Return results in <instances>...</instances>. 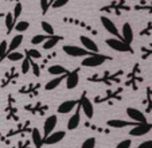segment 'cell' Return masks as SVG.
I'll return each mask as SVG.
<instances>
[{
	"label": "cell",
	"instance_id": "cell-19",
	"mask_svg": "<svg viewBox=\"0 0 152 148\" xmlns=\"http://www.w3.org/2000/svg\"><path fill=\"white\" fill-rule=\"evenodd\" d=\"M66 77H67V74H63V75H58V77H54L53 80H50L49 82L45 85V90L51 92V90H54V89H57L58 86H59L63 82V81L66 80Z\"/></svg>",
	"mask_w": 152,
	"mask_h": 148
},
{
	"label": "cell",
	"instance_id": "cell-32",
	"mask_svg": "<svg viewBox=\"0 0 152 148\" xmlns=\"http://www.w3.org/2000/svg\"><path fill=\"white\" fill-rule=\"evenodd\" d=\"M40 27H42V30L46 32V34H49V35H55L54 27H53L49 22H46V20H42V23H40Z\"/></svg>",
	"mask_w": 152,
	"mask_h": 148
},
{
	"label": "cell",
	"instance_id": "cell-28",
	"mask_svg": "<svg viewBox=\"0 0 152 148\" xmlns=\"http://www.w3.org/2000/svg\"><path fill=\"white\" fill-rule=\"evenodd\" d=\"M8 55V42L6 39H3L0 42V62H3Z\"/></svg>",
	"mask_w": 152,
	"mask_h": 148
},
{
	"label": "cell",
	"instance_id": "cell-2",
	"mask_svg": "<svg viewBox=\"0 0 152 148\" xmlns=\"http://www.w3.org/2000/svg\"><path fill=\"white\" fill-rule=\"evenodd\" d=\"M112 57L105 54H100V53H93L89 57H85L81 62V66L82 67H97V66H101L102 63H105L106 61H110Z\"/></svg>",
	"mask_w": 152,
	"mask_h": 148
},
{
	"label": "cell",
	"instance_id": "cell-7",
	"mask_svg": "<svg viewBox=\"0 0 152 148\" xmlns=\"http://www.w3.org/2000/svg\"><path fill=\"white\" fill-rule=\"evenodd\" d=\"M80 106H81L82 112L85 113V116L88 117V119H92V117L94 116V106H93L92 101L88 98L86 92H83L80 97Z\"/></svg>",
	"mask_w": 152,
	"mask_h": 148
},
{
	"label": "cell",
	"instance_id": "cell-9",
	"mask_svg": "<svg viewBox=\"0 0 152 148\" xmlns=\"http://www.w3.org/2000/svg\"><path fill=\"white\" fill-rule=\"evenodd\" d=\"M151 129H152V124H149V122H137L135 127L131 128L129 135L133 137H140V136L147 135Z\"/></svg>",
	"mask_w": 152,
	"mask_h": 148
},
{
	"label": "cell",
	"instance_id": "cell-5",
	"mask_svg": "<svg viewBox=\"0 0 152 148\" xmlns=\"http://www.w3.org/2000/svg\"><path fill=\"white\" fill-rule=\"evenodd\" d=\"M63 23H67V24H73V26H77V27H81V29L86 30L88 32H90L92 35H97L98 31L92 26L86 20H82V19H78V18H72V16H63L62 18Z\"/></svg>",
	"mask_w": 152,
	"mask_h": 148
},
{
	"label": "cell",
	"instance_id": "cell-40",
	"mask_svg": "<svg viewBox=\"0 0 152 148\" xmlns=\"http://www.w3.org/2000/svg\"><path fill=\"white\" fill-rule=\"evenodd\" d=\"M131 147H132V140L131 139H125L116 145V148H131Z\"/></svg>",
	"mask_w": 152,
	"mask_h": 148
},
{
	"label": "cell",
	"instance_id": "cell-33",
	"mask_svg": "<svg viewBox=\"0 0 152 148\" xmlns=\"http://www.w3.org/2000/svg\"><path fill=\"white\" fill-rule=\"evenodd\" d=\"M22 12H23V4H22V1H18V3H15V7H14V18L15 20L18 22V19L20 18V15H22Z\"/></svg>",
	"mask_w": 152,
	"mask_h": 148
},
{
	"label": "cell",
	"instance_id": "cell-4",
	"mask_svg": "<svg viewBox=\"0 0 152 148\" xmlns=\"http://www.w3.org/2000/svg\"><path fill=\"white\" fill-rule=\"evenodd\" d=\"M65 54L69 55V57H73V58H85V57H89L92 55L93 53L86 50L85 47H80V46H74V45H66L63 46L62 48Z\"/></svg>",
	"mask_w": 152,
	"mask_h": 148
},
{
	"label": "cell",
	"instance_id": "cell-18",
	"mask_svg": "<svg viewBox=\"0 0 152 148\" xmlns=\"http://www.w3.org/2000/svg\"><path fill=\"white\" fill-rule=\"evenodd\" d=\"M80 42L82 45V47H85L86 50H89L92 53H98V45L88 35H81L80 37Z\"/></svg>",
	"mask_w": 152,
	"mask_h": 148
},
{
	"label": "cell",
	"instance_id": "cell-43",
	"mask_svg": "<svg viewBox=\"0 0 152 148\" xmlns=\"http://www.w3.org/2000/svg\"><path fill=\"white\" fill-rule=\"evenodd\" d=\"M6 16V14H3V12H0V19H1V18H4Z\"/></svg>",
	"mask_w": 152,
	"mask_h": 148
},
{
	"label": "cell",
	"instance_id": "cell-21",
	"mask_svg": "<svg viewBox=\"0 0 152 148\" xmlns=\"http://www.w3.org/2000/svg\"><path fill=\"white\" fill-rule=\"evenodd\" d=\"M31 139H32V144L35 145V148H40L43 144H45V136H42L39 128H32Z\"/></svg>",
	"mask_w": 152,
	"mask_h": 148
},
{
	"label": "cell",
	"instance_id": "cell-26",
	"mask_svg": "<svg viewBox=\"0 0 152 148\" xmlns=\"http://www.w3.org/2000/svg\"><path fill=\"white\" fill-rule=\"evenodd\" d=\"M140 74V70H139V65H136L135 67H133L132 73H131V75L128 77V84L131 82V85H135L137 81H141V77L139 75Z\"/></svg>",
	"mask_w": 152,
	"mask_h": 148
},
{
	"label": "cell",
	"instance_id": "cell-39",
	"mask_svg": "<svg viewBox=\"0 0 152 148\" xmlns=\"http://www.w3.org/2000/svg\"><path fill=\"white\" fill-rule=\"evenodd\" d=\"M141 53H143V54H141V57H143L144 59H147V58L152 57V45L143 47V48H141Z\"/></svg>",
	"mask_w": 152,
	"mask_h": 148
},
{
	"label": "cell",
	"instance_id": "cell-31",
	"mask_svg": "<svg viewBox=\"0 0 152 148\" xmlns=\"http://www.w3.org/2000/svg\"><path fill=\"white\" fill-rule=\"evenodd\" d=\"M24 55L32 58V59H39V58H42V53H40L39 50H37V48H26V50H24Z\"/></svg>",
	"mask_w": 152,
	"mask_h": 148
},
{
	"label": "cell",
	"instance_id": "cell-8",
	"mask_svg": "<svg viewBox=\"0 0 152 148\" xmlns=\"http://www.w3.org/2000/svg\"><path fill=\"white\" fill-rule=\"evenodd\" d=\"M101 20V24H102V27L105 29V31H108L112 37L115 38H123L121 37V34L118 32V29L116 27V24L113 23V20H110L108 16H105V15H102V16L100 18Z\"/></svg>",
	"mask_w": 152,
	"mask_h": 148
},
{
	"label": "cell",
	"instance_id": "cell-20",
	"mask_svg": "<svg viewBox=\"0 0 152 148\" xmlns=\"http://www.w3.org/2000/svg\"><path fill=\"white\" fill-rule=\"evenodd\" d=\"M133 10L139 12H147V14H152V0H140V3L135 4Z\"/></svg>",
	"mask_w": 152,
	"mask_h": 148
},
{
	"label": "cell",
	"instance_id": "cell-23",
	"mask_svg": "<svg viewBox=\"0 0 152 148\" xmlns=\"http://www.w3.org/2000/svg\"><path fill=\"white\" fill-rule=\"evenodd\" d=\"M23 34H16L14 38L11 39V42L8 43V53H12V51H16L18 48L22 46V43H23Z\"/></svg>",
	"mask_w": 152,
	"mask_h": 148
},
{
	"label": "cell",
	"instance_id": "cell-35",
	"mask_svg": "<svg viewBox=\"0 0 152 148\" xmlns=\"http://www.w3.org/2000/svg\"><path fill=\"white\" fill-rule=\"evenodd\" d=\"M81 148H96V137H88L81 144Z\"/></svg>",
	"mask_w": 152,
	"mask_h": 148
},
{
	"label": "cell",
	"instance_id": "cell-27",
	"mask_svg": "<svg viewBox=\"0 0 152 148\" xmlns=\"http://www.w3.org/2000/svg\"><path fill=\"white\" fill-rule=\"evenodd\" d=\"M28 29H30V23L27 22V20H18L16 24H15V31H16L18 34H23V32L27 31Z\"/></svg>",
	"mask_w": 152,
	"mask_h": 148
},
{
	"label": "cell",
	"instance_id": "cell-29",
	"mask_svg": "<svg viewBox=\"0 0 152 148\" xmlns=\"http://www.w3.org/2000/svg\"><path fill=\"white\" fill-rule=\"evenodd\" d=\"M24 53H19L16 50V51H12V53H8V55H7V59L11 61V62H19V61H23L24 59Z\"/></svg>",
	"mask_w": 152,
	"mask_h": 148
},
{
	"label": "cell",
	"instance_id": "cell-17",
	"mask_svg": "<svg viewBox=\"0 0 152 148\" xmlns=\"http://www.w3.org/2000/svg\"><path fill=\"white\" fill-rule=\"evenodd\" d=\"M121 37H123L124 42L128 45H132L133 42V29L129 22H125L121 27Z\"/></svg>",
	"mask_w": 152,
	"mask_h": 148
},
{
	"label": "cell",
	"instance_id": "cell-1",
	"mask_svg": "<svg viewBox=\"0 0 152 148\" xmlns=\"http://www.w3.org/2000/svg\"><path fill=\"white\" fill-rule=\"evenodd\" d=\"M133 7L128 4L126 0H112L110 3L105 4L100 8L101 12H106V14H113L116 16H121L123 12H129Z\"/></svg>",
	"mask_w": 152,
	"mask_h": 148
},
{
	"label": "cell",
	"instance_id": "cell-14",
	"mask_svg": "<svg viewBox=\"0 0 152 148\" xmlns=\"http://www.w3.org/2000/svg\"><path fill=\"white\" fill-rule=\"evenodd\" d=\"M137 122L132 121V120H121V119H112V120H108L106 121V125L110 127V128H116V129H120V128H125V127H135Z\"/></svg>",
	"mask_w": 152,
	"mask_h": 148
},
{
	"label": "cell",
	"instance_id": "cell-16",
	"mask_svg": "<svg viewBox=\"0 0 152 148\" xmlns=\"http://www.w3.org/2000/svg\"><path fill=\"white\" fill-rule=\"evenodd\" d=\"M66 136V132L65 131H54L53 133H50L49 136L45 137V144L47 145H53V144H57V143L62 141Z\"/></svg>",
	"mask_w": 152,
	"mask_h": 148
},
{
	"label": "cell",
	"instance_id": "cell-38",
	"mask_svg": "<svg viewBox=\"0 0 152 148\" xmlns=\"http://www.w3.org/2000/svg\"><path fill=\"white\" fill-rule=\"evenodd\" d=\"M69 1H70V0H55L54 3L51 4V8L53 10H59V8H62V7L66 6Z\"/></svg>",
	"mask_w": 152,
	"mask_h": 148
},
{
	"label": "cell",
	"instance_id": "cell-30",
	"mask_svg": "<svg viewBox=\"0 0 152 148\" xmlns=\"http://www.w3.org/2000/svg\"><path fill=\"white\" fill-rule=\"evenodd\" d=\"M50 37H51V35H49V34H38L31 38V43L32 45H43Z\"/></svg>",
	"mask_w": 152,
	"mask_h": 148
},
{
	"label": "cell",
	"instance_id": "cell-10",
	"mask_svg": "<svg viewBox=\"0 0 152 148\" xmlns=\"http://www.w3.org/2000/svg\"><path fill=\"white\" fill-rule=\"evenodd\" d=\"M80 84V67H75L67 74L66 77V88L69 90H73L75 89Z\"/></svg>",
	"mask_w": 152,
	"mask_h": 148
},
{
	"label": "cell",
	"instance_id": "cell-13",
	"mask_svg": "<svg viewBox=\"0 0 152 148\" xmlns=\"http://www.w3.org/2000/svg\"><path fill=\"white\" fill-rule=\"evenodd\" d=\"M80 104V100H66L59 104L58 106V113L59 114H67L70 112H73Z\"/></svg>",
	"mask_w": 152,
	"mask_h": 148
},
{
	"label": "cell",
	"instance_id": "cell-6",
	"mask_svg": "<svg viewBox=\"0 0 152 148\" xmlns=\"http://www.w3.org/2000/svg\"><path fill=\"white\" fill-rule=\"evenodd\" d=\"M123 74V71H117L115 74H110V73H104L101 75H94V77H90L89 81H93V82H104L106 85H112V84H116L120 81V75Z\"/></svg>",
	"mask_w": 152,
	"mask_h": 148
},
{
	"label": "cell",
	"instance_id": "cell-15",
	"mask_svg": "<svg viewBox=\"0 0 152 148\" xmlns=\"http://www.w3.org/2000/svg\"><path fill=\"white\" fill-rule=\"evenodd\" d=\"M81 106L80 104H78V106L75 108V113L72 114V117L69 119V121H67V131H74V129H77L78 127H80V122H81Z\"/></svg>",
	"mask_w": 152,
	"mask_h": 148
},
{
	"label": "cell",
	"instance_id": "cell-37",
	"mask_svg": "<svg viewBox=\"0 0 152 148\" xmlns=\"http://www.w3.org/2000/svg\"><path fill=\"white\" fill-rule=\"evenodd\" d=\"M139 34H140L141 37H148V35H152V20H149V22L147 23V26L144 27Z\"/></svg>",
	"mask_w": 152,
	"mask_h": 148
},
{
	"label": "cell",
	"instance_id": "cell-25",
	"mask_svg": "<svg viewBox=\"0 0 152 148\" xmlns=\"http://www.w3.org/2000/svg\"><path fill=\"white\" fill-rule=\"evenodd\" d=\"M4 23H6V30H7V35H10L12 31L15 30V24H16V20L14 18L12 12H7L6 16H4Z\"/></svg>",
	"mask_w": 152,
	"mask_h": 148
},
{
	"label": "cell",
	"instance_id": "cell-42",
	"mask_svg": "<svg viewBox=\"0 0 152 148\" xmlns=\"http://www.w3.org/2000/svg\"><path fill=\"white\" fill-rule=\"evenodd\" d=\"M6 3H10V1H15V3H18V1H20V0H4Z\"/></svg>",
	"mask_w": 152,
	"mask_h": 148
},
{
	"label": "cell",
	"instance_id": "cell-3",
	"mask_svg": "<svg viewBox=\"0 0 152 148\" xmlns=\"http://www.w3.org/2000/svg\"><path fill=\"white\" fill-rule=\"evenodd\" d=\"M106 46H109L112 50H115V51H118V53H131V54H133V48L131 45H128V43L124 42L123 38H108V39L105 40Z\"/></svg>",
	"mask_w": 152,
	"mask_h": 148
},
{
	"label": "cell",
	"instance_id": "cell-12",
	"mask_svg": "<svg viewBox=\"0 0 152 148\" xmlns=\"http://www.w3.org/2000/svg\"><path fill=\"white\" fill-rule=\"evenodd\" d=\"M125 112H126V116L129 117V120H132V121H135V122H148L147 121L145 114H144L141 111H139V109L132 108V106H128Z\"/></svg>",
	"mask_w": 152,
	"mask_h": 148
},
{
	"label": "cell",
	"instance_id": "cell-24",
	"mask_svg": "<svg viewBox=\"0 0 152 148\" xmlns=\"http://www.w3.org/2000/svg\"><path fill=\"white\" fill-rule=\"evenodd\" d=\"M47 73L51 74L53 77H58V75H63V74H69L70 71L66 67H63L62 65H51L47 67Z\"/></svg>",
	"mask_w": 152,
	"mask_h": 148
},
{
	"label": "cell",
	"instance_id": "cell-22",
	"mask_svg": "<svg viewBox=\"0 0 152 148\" xmlns=\"http://www.w3.org/2000/svg\"><path fill=\"white\" fill-rule=\"evenodd\" d=\"M62 40H63L62 35H51V37L42 45V47H43V50H51V48H54L55 46L59 42H62Z\"/></svg>",
	"mask_w": 152,
	"mask_h": 148
},
{
	"label": "cell",
	"instance_id": "cell-44",
	"mask_svg": "<svg viewBox=\"0 0 152 148\" xmlns=\"http://www.w3.org/2000/svg\"><path fill=\"white\" fill-rule=\"evenodd\" d=\"M54 1H55V0H50V4H53ZM50 7H51V6H50Z\"/></svg>",
	"mask_w": 152,
	"mask_h": 148
},
{
	"label": "cell",
	"instance_id": "cell-41",
	"mask_svg": "<svg viewBox=\"0 0 152 148\" xmlns=\"http://www.w3.org/2000/svg\"><path fill=\"white\" fill-rule=\"evenodd\" d=\"M136 148H152V139L151 140H145V141L140 143Z\"/></svg>",
	"mask_w": 152,
	"mask_h": 148
},
{
	"label": "cell",
	"instance_id": "cell-36",
	"mask_svg": "<svg viewBox=\"0 0 152 148\" xmlns=\"http://www.w3.org/2000/svg\"><path fill=\"white\" fill-rule=\"evenodd\" d=\"M39 6H40V11H42V15L45 16V15L47 14V11H49L50 8V0H39Z\"/></svg>",
	"mask_w": 152,
	"mask_h": 148
},
{
	"label": "cell",
	"instance_id": "cell-34",
	"mask_svg": "<svg viewBox=\"0 0 152 148\" xmlns=\"http://www.w3.org/2000/svg\"><path fill=\"white\" fill-rule=\"evenodd\" d=\"M30 69H31V62H30V58L26 55L24 59L22 61V74H27Z\"/></svg>",
	"mask_w": 152,
	"mask_h": 148
},
{
	"label": "cell",
	"instance_id": "cell-11",
	"mask_svg": "<svg viewBox=\"0 0 152 148\" xmlns=\"http://www.w3.org/2000/svg\"><path fill=\"white\" fill-rule=\"evenodd\" d=\"M57 124H58L57 114H51V116L47 117V119L45 120V122H43V136L46 137V136H49L50 133H53L54 128L57 127Z\"/></svg>",
	"mask_w": 152,
	"mask_h": 148
}]
</instances>
